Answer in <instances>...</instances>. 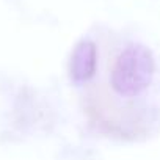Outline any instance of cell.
<instances>
[{
	"label": "cell",
	"instance_id": "obj_2",
	"mask_svg": "<svg viewBox=\"0 0 160 160\" xmlns=\"http://www.w3.org/2000/svg\"><path fill=\"white\" fill-rule=\"evenodd\" d=\"M98 69V47L90 39L78 41L71 53L69 77L74 83H87L96 75Z\"/></svg>",
	"mask_w": 160,
	"mask_h": 160
},
{
	"label": "cell",
	"instance_id": "obj_1",
	"mask_svg": "<svg viewBox=\"0 0 160 160\" xmlns=\"http://www.w3.org/2000/svg\"><path fill=\"white\" fill-rule=\"evenodd\" d=\"M155 74L152 52L143 44H129L122 49L110 72V85L121 98H137L144 93Z\"/></svg>",
	"mask_w": 160,
	"mask_h": 160
}]
</instances>
